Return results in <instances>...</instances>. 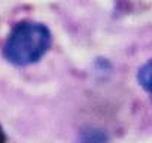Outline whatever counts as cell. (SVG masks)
<instances>
[{"label": "cell", "instance_id": "obj_1", "mask_svg": "<svg viewBox=\"0 0 152 143\" xmlns=\"http://www.w3.org/2000/svg\"><path fill=\"white\" fill-rule=\"evenodd\" d=\"M52 36L42 23H18L3 43L5 58L15 66H28L37 63L51 48Z\"/></svg>", "mask_w": 152, "mask_h": 143}, {"label": "cell", "instance_id": "obj_2", "mask_svg": "<svg viewBox=\"0 0 152 143\" xmlns=\"http://www.w3.org/2000/svg\"><path fill=\"white\" fill-rule=\"evenodd\" d=\"M137 81L140 84V87L148 91L149 94H152V60L145 63L137 73Z\"/></svg>", "mask_w": 152, "mask_h": 143}, {"label": "cell", "instance_id": "obj_3", "mask_svg": "<svg viewBox=\"0 0 152 143\" xmlns=\"http://www.w3.org/2000/svg\"><path fill=\"white\" fill-rule=\"evenodd\" d=\"M6 142V136H5V131L2 128V125H0V143H5Z\"/></svg>", "mask_w": 152, "mask_h": 143}]
</instances>
